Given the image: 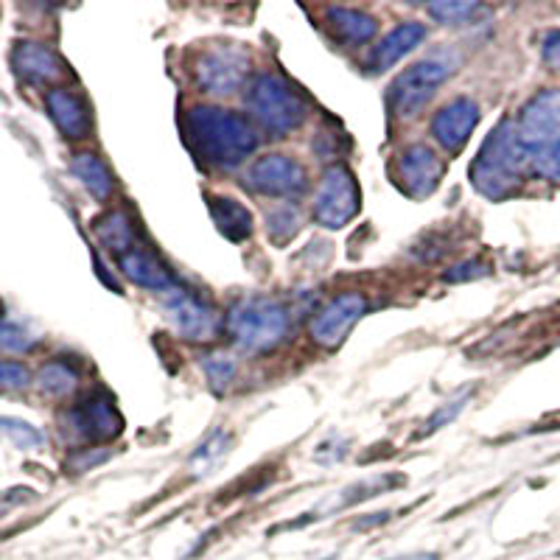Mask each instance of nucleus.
<instances>
[{
	"label": "nucleus",
	"instance_id": "f257e3e1",
	"mask_svg": "<svg viewBox=\"0 0 560 560\" xmlns=\"http://www.w3.org/2000/svg\"><path fill=\"white\" fill-rule=\"evenodd\" d=\"M185 140L191 152L210 168H238L258 149V129L247 115L199 104L185 115Z\"/></svg>",
	"mask_w": 560,
	"mask_h": 560
},
{
	"label": "nucleus",
	"instance_id": "f03ea898",
	"mask_svg": "<svg viewBox=\"0 0 560 560\" xmlns=\"http://www.w3.org/2000/svg\"><path fill=\"white\" fill-rule=\"evenodd\" d=\"M529 174L533 172H529L522 138H518L516 118H502L490 129L477 160L471 163V185L482 197L502 202L522 191Z\"/></svg>",
	"mask_w": 560,
	"mask_h": 560
},
{
	"label": "nucleus",
	"instance_id": "7ed1b4c3",
	"mask_svg": "<svg viewBox=\"0 0 560 560\" xmlns=\"http://www.w3.org/2000/svg\"><path fill=\"white\" fill-rule=\"evenodd\" d=\"M529 172L560 185V88L535 93L516 118Z\"/></svg>",
	"mask_w": 560,
	"mask_h": 560
},
{
	"label": "nucleus",
	"instance_id": "20e7f679",
	"mask_svg": "<svg viewBox=\"0 0 560 560\" xmlns=\"http://www.w3.org/2000/svg\"><path fill=\"white\" fill-rule=\"evenodd\" d=\"M224 328L238 350L261 357L287 342L292 331V314L272 298H244L228 312Z\"/></svg>",
	"mask_w": 560,
	"mask_h": 560
},
{
	"label": "nucleus",
	"instance_id": "39448f33",
	"mask_svg": "<svg viewBox=\"0 0 560 560\" xmlns=\"http://www.w3.org/2000/svg\"><path fill=\"white\" fill-rule=\"evenodd\" d=\"M247 109L255 124L275 138H287L306 121V102L278 73H258L247 84Z\"/></svg>",
	"mask_w": 560,
	"mask_h": 560
},
{
	"label": "nucleus",
	"instance_id": "423d86ee",
	"mask_svg": "<svg viewBox=\"0 0 560 560\" xmlns=\"http://www.w3.org/2000/svg\"><path fill=\"white\" fill-rule=\"evenodd\" d=\"M194 82L208 96H233L249 84L253 73V57L244 45L219 43L210 45L194 59Z\"/></svg>",
	"mask_w": 560,
	"mask_h": 560
},
{
	"label": "nucleus",
	"instance_id": "0eeeda50",
	"mask_svg": "<svg viewBox=\"0 0 560 560\" xmlns=\"http://www.w3.org/2000/svg\"><path fill=\"white\" fill-rule=\"evenodd\" d=\"M454 73V62L448 59H420V62L409 65L404 73L393 79L387 90V104L389 113L395 118H412L420 109L427 107L434 98L443 82Z\"/></svg>",
	"mask_w": 560,
	"mask_h": 560
},
{
	"label": "nucleus",
	"instance_id": "6e6552de",
	"mask_svg": "<svg viewBox=\"0 0 560 560\" xmlns=\"http://www.w3.org/2000/svg\"><path fill=\"white\" fill-rule=\"evenodd\" d=\"M359 208H362V191H359L357 177L342 163L325 168L317 194H314V219L323 228L339 230L357 217Z\"/></svg>",
	"mask_w": 560,
	"mask_h": 560
},
{
	"label": "nucleus",
	"instance_id": "1a4fd4ad",
	"mask_svg": "<svg viewBox=\"0 0 560 560\" xmlns=\"http://www.w3.org/2000/svg\"><path fill=\"white\" fill-rule=\"evenodd\" d=\"M247 185L269 199H300L308 191V174L289 154H264L249 166Z\"/></svg>",
	"mask_w": 560,
	"mask_h": 560
},
{
	"label": "nucleus",
	"instance_id": "9d476101",
	"mask_svg": "<svg viewBox=\"0 0 560 560\" xmlns=\"http://www.w3.org/2000/svg\"><path fill=\"white\" fill-rule=\"evenodd\" d=\"M368 314V300L359 292H342L331 298L312 317L308 337L314 345L325 350H337L348 339V334L357 328L359 319Z\"/></svg>",
	"mask_w": 560,
	"mask_h": 560
},
{
	"label": "nucleus",
	"instance_id": "9b49d317",
	"mask_svg": "<svg viewBox=\"0 0 560 560\" xmlns=\"http://www.w3.org/2000/svg\"><path fill=\"white\" fill-rule=\"evenodd\" d=\"M443 160L438 158L432 147L415 143V147L404 149L393 163V179L407 197L412 199H429L443 183Z\"/></svg>",
	"mask_w": 560,
	"mask_h": 560
},
{
	"label": "nucleus",
	"instance_id": "f8f14e48",
	"mask_svg": "<svg viewBox=\"0 0 560 560\" xmlns=\"http://www.w3.org/2000/svg\"><path fill=\"white\" fill-rule=\"evenodd\" d=\"M65 427L77 438L90 440V443H104V440H113L121 434L124 420L107 393H93L70 409L68 418H65Z\"/></svg>",
	"mask_w": 560,
	"mask_h": 560
},
{
	"label": "nucleus",
	"instance_id": "ddd939ff",
	"mask_svg": "<svg viewBox=\"0 0 560 560\" xmlns=\"http://www.w3.org/2000/svg\"><path fill=\"white\" fill-rule=\"evenodd\" d=\"M166 312L179 337L188 342H210L219 334V314L197 292L177 287L166 294Z\"/></svg>",
	"mask_w": 560,
	"mask_h": 560
},
{
	"label": "nucleus",
	"instance_id": "4468645a",
	"mask_svg": "<svg viewBox=\"0 0 560 560\" xmlns=\"http://www.w3.org/2000/svg\"><path fill=\"white\" fill-rule=\"evenodd\" d=\"M115 267L121 269V275L129 283H135V287L140 289H149V292L163 294V298L179 287V280L174 278L172 269H168L166 264L160 261V255L140 242L135 244L129 253L118 255V258H115Z\"/></svg>",
	"mask_w": 560,
	"mask_h": 560
},
{
	"label": "nucleus",
	"instance_id": "2eb2a0df",
	"mask_svg": "<svg viewBox=\"0 0 560 560\" xmlns=\"http://www.w3.org/2000/svg\"><path fill=\"white\" fill-rule=\"evenodd\" d=\"M479 124V104L468 96H459L440 107L432 118V135L446 152L457 154L471 140V132Z\"/></svg>",
	"mask_w": 560,
	"mask_h": 560
},
{
	"label": "nucleus",
	"instance_id": "dca6fc26",
	"mask_svg": "<svg viewBox=\"0 0 560 560\" xmlns=\"http://www.w3.org/2000/svg\"><path fill=\"white\" fill-rule=\"evenodd\" d=\"M12 65L23 82L39 84V88L43 84H57L59 79L68 77L65 59L45 43H32V39L14 45Z\"/></svg>",
	"mask_w": 560,
	"mask_h": 560
},
{
	"label": "nucleus",
	"instance_id": "f3484780",
	"mask_svg": "<svg viewBox=\"0 0 560 560\" xmlns=\"http://www.w3.org/2000/svg\"><path fill=\"white\" fill-rule=\"evenodd\" d=\"M45 107L59 132L70 140H84L93 135V109L82 93L70 88H54L45 96Z\"/></svg>",
	"mask_w": 560,
	"mask_h": 560
},
{
	"label": "nucleus",
	"instance_id": "a211bd4d",
	"mask_svg": "<svg viewBox=\"0 0 560 560\" xmlns=\"http://www.w3.org/2000/svg\"><path fill=\"white\" fill-rule=\"evenodd\" d=\"M427 39V26L423 23H401L395 26L387 37L378 45H373V51L368 57L370 73H387L395 62H401L407 54H412L420 43Z\"/></svg>",
	"mask_w": 560,
	"mask_h": 560
},
{
	"label": "nucleus",
	"instance_id": "6ab92c4d",
	"mask_svg": "<svg viewBox=\"0 0 560 560\" xmlns=\"http://www.w3.org/2000/svg\"><path fill=\"white\" fill-rule=\"evenodd\" d=\"M325 26H328V32L334 34L337 43L350 45V48L368 45L378 32V23L373 14L362 12V9H348V7L328 9V12H325Z\"/></svg>",
	"mask_w": 560,
	"mask_h": 560
},
{
	"label": "nucleus",
	"instance_id": "aec40b11",
	"mask_svg": "<svg viewBox=\"0 0 560 560\" xmlns=\"http://www.w3.org/2000/svg\"><path fill=\"white\" fill-rule=\"evenodd\" d=\"M93 233H96L102 247L107 249L113 258L129 253V249L140 242L135 222L124 213V210H107V213H102L98 219H93Z\"/></svg>",
	"mask_w": 560,
	"mask_h": 560
},
{
	"label": "nucleus",
	"instance_id": "412c9836",
	"mask_svg": "<svg viewBox=\"0 0 560 560\" xmlns=\"http://www.w3.org/2000/svg\"><path fill=\"white\" fill-rule=\"evenodd\" d=\"M210 217L224 238L233 244H242L253 236V213L244 208L238 199L230 197H210Z\"/></svg>",
	"mask_w": 560,
	"mask_h": 560
},
{
	"label": "nucleus",
	"instance_id": "4be33fe9",
	"mask_svg": "<svg viewBox=\"0 0 560 560\" xmlns=\"http://www.w3.org/2000/svg\"><path fill=\"white\" fill-rule=\"evenodd\" d=\"M70 172H73V177L84 185V191L93 199H98V202H107L115 194L113 172H109L107 163H104L96 152L73 154V160H70Z\"/></svg>",
	"mask_w": 560,
	"mask_h": 560
},
{
	"label": "nucleus",
	"instance_id": "5701e85b",
	"mask_svg": "<svg viewBox=\"0 0 560 560\" xmlns=\"http://www.w3.org/2000/svg\"><path fill=\"white\" fill-rule=\"evenodd\" d=\"M37 387L48 398H68L79 387V370L62 359H54L37 373Z\"/></svg>",
	"mask_w": 560,
	"mask_h": 560
},
{
	"label": "nucleus",
	"instance_id": "b1692460",
	"mask_svg": "<svg viewBox=\"0 0 560 560\" xmlns=\"http://www.w3.org/2000/svg\"><path fill=\"white\" fill-rule=\"evenodd\" d=\"M199 364H202V373L213 393H228L230 384L236 382L238 364L228 350H210V353L199 359Z\"/></svg>",
	"mask_w": 560,
	"mask_h": 560
},
{
	"label": "nucleus",
	"instance_id": "393cba45",
	"mask_svg": "<svg viewBox=\"0 0 560 560\" xmlns=\"http://www.w3.org/2000/svg\"><path fill=\"white\" fill-rule=\"evenodd\" d=\"M429 14L440 26H474L479 18H488V9L482 3H463V0H446V3H432Z\"/></svg>",
	"mask_w": 560,
	"mask_h": 560
},
{
	"label": "nucleus",
	"instance_id": "a878e982",
	"mask_svg": "<svg viewBox=\"0 0 560 560\" xmlns=\"http://www.w3.org/2000/svg\"><path fill=\"white\" fill-rule=\"evenodd\" d=\"M230 446H233V438H230L228 432L217 429V432L210 434L202 446H199L197 452L191 454V474H194V477H205V474L213 471L219 459H222L224 454L230 452Z\"/></svg>",
	"mask_w": 560,
	"mask_h": 560
},
{
	"label": "nucleus",
	"instance_id": "bb28decb",
	"mask_svg": "<svg viewBox=\"0 0 560 560\" xmlns=\"http://www.w3.org/2000/svg\"><path fill=\"white\" fill-rule=\"evenodd\" d=\"M267 230L275 244H289L300 233V210L287 202L275 205L267 210Z\"/></svg>",
	"mask_w": 560,
	"mask_h": 560
},
{
	"label": "nucleus",
	"instance_id": "cd10ccee",
	"mask_svg": "<svg viewBox=\"0 0 560 560\" xmlns=\"http://www.w3.org/2000/svg\"><path fill=\"white\" fill-rule=\"evenodd\" d=\"M37 345V337L28 331L26 325L9 317V312L0 306V348L9 353H28Z\"/></svg>",
	"mask_w": 560,
	"mask_h": 560
},
{
	"label": "nucleus",
	"instance_id": "c85d7f7f",
	"mask_svg": "<svg viewBox=\"0 0 560 560\" xmlns=\"http://www.w3.org/2000/svg\"><path fill=\"white\" fill-rule=\"evenodd\" d=\"M471 395H474V389H463V393H457L454 398H448L446 404H440V407L427 418V423H423V429L418 432V438H429V434H434V432H440L443 427H448L454 418H459V412L465 409V404L471 401Z\"/></svg>",
	"mask_w": 560,
	"mask_h": 560
},
{
	"label": "nucleus",
	"instance_id": "c756f323",
	"mask_svg": "<svg viewBox=\"0 0 560 560\" xmlns=\"http://www.w3.org/2000/svg\"><path fill=\"white\" fill-rule=\"evenodd\" d=\"M0 432L7 434V438L12 440L14 446L26 448V452H32V448L43 446V434H39L37 429L32 427V423H23V420L3 418V420H0Z\"/></svg>",
	"mask_w": 560,
	"mask_h": 560
},
{
	"label": "nucleus",
	"instance_id": "7c9ffc66",
	"mask_svg": "<svg viewBox=\"0 0 560 560\" xmlns=\"http://www.w3.org/2000/svg\"><path fill=\"white\" fill-rule=\"evenodd\" d=\"M32 384V370L23 362L0 359V393H20Z\"/></svg>",
	"mask_w": 560,
	"mask_h": 560
},
{
	"label": "nucleus",
	"instance_id": "2f4dec72",
	"mask_svg": "<svg viewBox=\"0 0 560 560\" xmlns=\"http://www.w3.org/2000/svg\"><path fill=\"white\" fill-rule=\"evenodd\" d=\"M485 275H488V264L465 261L448 269V272L443 275V280H446V283H463V280H477V278H485Z\"/></svg>",
	"mask_w": 560,
	"mask_h": 560
},
{
	"label": "nucleus",
	"instance_id": "473e14b6",
	"mask_svg": "<svg viewBox=\"0 0 560 560\" xmlns=\"http://www.w3.org/2000/svg\"><path fill=\"white\" fill-rule=\"evenodd\" d=\"M107 459H109L107 448H82L79 454H73V459H70V468H73L77 474H84V471H90L93 465H102V463H107Z\"/></svg>",
	"mask_w": 560,
	"mask_h": 560
},
{
	"label": "nucleus",
	"instance_id": "72a5a7b5",
	"mask_svg": "<svg viewBox=\"0 0 560 560\" xmlns=\"http://www.w3.org/2000/svg\"><path fill=\"white\" fill-rule=\"evenodd\" d=\"M541 57L549 68H560V32H547L541 43Z\"/></svg>",
	"mask_w": 560,
	"mask_h": 560
},
{
	"label": "nucleus",
	"instance_id": "f704fd0d",
	"mask_svg": "<svg viewBox=\"0 0 560 560\" xmlns=\"http://www.w3.org/2000/svg\"><path fill=\"white\" fill-rule=\"evenodd\" d=\"M389 522V513H370L368 518H359L353 522V529H370V527H378V524Z\"/></svg>",
	"mask_w": 560,
	"mask_h": 560
},
{
	"label": "nucleus",
	"instance_id": "c9c22d12",
	"mask_svg": "<svg viewBox=\"0 0 560 560\" xmlns=\"http://www.w3.org/2000/svg\"><path fill=\"white\" fill-rule=\"evenodd\" d=\"M389 560H438L434 552H412V555H398V558H389Z\"/></svg>",
	"mask_w": 560,
	"mask_h": 560
}]
</instances>
